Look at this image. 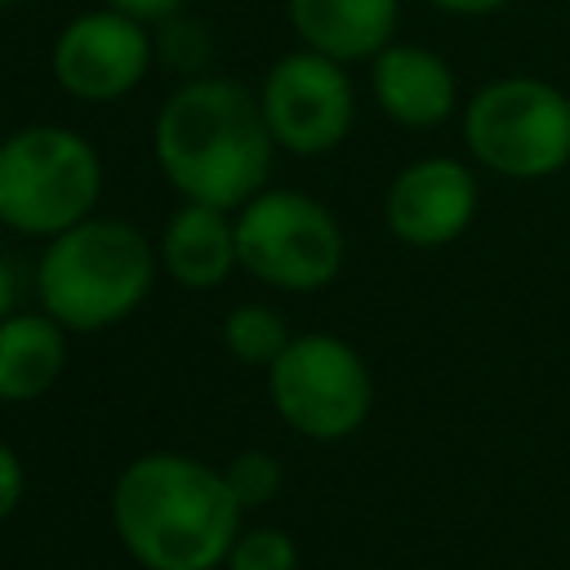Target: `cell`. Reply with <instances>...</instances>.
I'll return each mask as SVG.
<instances>
[{
    "label": "cell",
    "instance_id": "obj_1",
    "mask_svg": "<svg viewBox=\"0 0 570 570\" xmlns=\"http://www.w3.org/2000/svg\"><path fill=\"white\" fill-rule=\"evenodd\" d=\"M272 129L263 102L236 80H191L156 116V160L196 205H245L272 169Z\"/></svg>",
    "mask_w": 570,
    "mask_h": 570
},
{
    "label": "cell",
    "instance_id": "obj_2",
    "mask_svg": "<svg viewBox=\"0 0 570 570\" xmlns=\"http://www.w3.org/2000/svg\"><path fill=\"white\" fill-rule=\"evenodd\" d=\"M240 499L196 459L147 454L116 481V525L151 570H209L236 539Z\"/></svg>",
    "mask_w": 570,
    "mask_h": 570
},
{
    "label": "cell",
    "instance_id": "obj_3",
    "mask_svg": "<svg viewBox=\"0 0 570 570\" xmlns=\"http://www.w3.org/2000/svg\"><path fill=\"white\" fill-rule=\"evenodd\" d=\"M151 245L116 218H85L53 236L36 285L45 312L67 330H102L129 316L151 289Z\"/></svg>",
    "mask_w": 570,
    "mask_h": 570
},
{
    "label": "cell",
    "instance_id": "obj_4",
    "mask_svg": "<svg viewBox=\"0 0 570 570\" xmlns=\"http://www.w3.org/2000/svg\"><path fill=\"white\" fill-rule=\"evenodd\" d=\"M102 187L98 151L58 125H36L0 147V223L27 236H62L85 223Z\"/></svg>",
    "mask_w": 570,
    "mask_h": 570
},
{
    "label": "cell",
    "instance_id": "obj_5",
    "mask_svg": "<svg viewBox=\"0 0 570 570\" xmlns=\"http://www.w3.org/2000/svg\"><path fill=\"white\" fill-rule=\"evenodd\" d=\"M463 138L503 178H548L570 160V98L534 76L494 80L468 102Z\"/></svg>",
    "mask_w": 570,
    "mask_h": 570
},
{
    "label": "cell",
    "instance_id": "obj_6",
    "mask_svg": "<svg viewBox=\"0 0 570 570\" xmlns=\"http://www.w3.org/2000/svg\"><path fill=\"white\" fill-rule=\"evenodd\" d=\"M236 263L281 289H321L343 263V232L330 209L303 191H267L245 200L236 218Z\"/></svg>",
    "mask_w": 570,
    "mask_h": 570
},
{
    "label": "cell",
    "instance_id": "obj_7",
    "mask_svg": "<svg viewBox=\"0 0 570 570\" xmlns=\"http://www.w3.org/2000/svg\"><path fill=\"white\" fill-rule=\"evenodd\" d=\"M272 401L303 436L334 441L361 428L370 410V374L343 338L303 334L272 361Z\"/></svg>",
    "mask_w": 570,
    "mask_h": 570
},
{
    "label": "cell",
    "instance_id": "obj_8",
    "mask_svg": "<svg viewBox=\"0 0 570 570\" xmlns=\"http://www.w3.org/2000/svg\"><path fill=\"white\" fill-rule=\"evenodd\" d=\"M263 116L276 142L298 156L338 147L352 129V80L325 53H289L267 71Z\"/></svg>",
    "mask_w": 570,
    "mask_h": 570
},
{
    "label": "cell",
    "instance_id": "obj_9",
    "mask_svg": "<svg viewBox=\"0 0 570 570\" xmlns=\"http://www.w3.org/2000/svg\"><path fill=\"white\" fill-rule=\"evenodd\" d=\"M147 36L138 27V18L120 13V9H98L76 18L58 45H53V76L67 94L89 98V102H107L129 94L142 71H147Z\"/></svg>",
    "mask_w": 570,
    "mask_h": 570
},
{
    "label": "cell",
    "instance_id": "obj_10",
    "mask_svg": "<svg viewBox=\"0 0 570 570\" xmlns=\"http://www.w3.org/2000/svg\"><path fill=\"white\" fill-rule=\"evenodd\" d=\"M476 214V178L445 156L419 160L396 174L387 191V227L405 245H445Z\"/></svg>",
    "mask_w": 570,
    "mask_h": 570
},
{
    "label": "cell",
    "instance_id": "obj_11",
    "mask_svg": "<svg viewBox=\"0 0 570 570\" xmlns=\"http://www.w3.org/2000/svg\"><path fill=\"white\" fill-rule=\"evenodd\" d=\"M374 94L392 120H401L410 129H428L450 116L454 76L436 53H428L419 45H392L374 58Z\"/></svg>",
    "mask_w": 570,
    "mask_h": 570
},
{
    "label": "cell",
    "instance_id": "obj_12",
    "mask_svg": "<svg viewBox=\"0 0 570 570\" xmlns=\"http://www.w3.org/2000/svg\"><path fill=\"white\" fill-rule=\"evenodd\" d=\"M289 22L316 53L352 62L387 49L396 0H289Z\"/></svg>",
    "mask_w": 570,
    "mask_h": 570
},
{
    "label": "cell",
    "instance_id": "obj_13",
    "mask_svg": "<svg viewBox=\"0 0 570 570\" xmlns=\"http://www.w3.org/2000/svg\"><path fill=\"white\" fill-rule=\"evenodd\" d=\"M165 267L191 285V289H209L218 285L232 263H236V227H227L223 209L214 205H187L174 214V223L165 227Z\"/></svg>",
    "mask_w": 570,
    "mask_h": 570
},
{
    "label": "cell",
    "instance_id": "obj_14",
    "mask_svg": "<svg viewBox=\"0 0 570 570\" xmlns=\"http://www.w3.org/2000/svg\"><path fill=\"white\" fill-rule=\"evenodd\" d=\"M62 330L53 316H9L0 321V396L31 401L62 370Z\"/></svg>",
    "mask_w": 570,
    "mask_h": 570
},
{
    "label": "cell",
    "instance_id": "obj_15",
    "mask_svg": "<svg viewBox=\"0 0 570 570\" xmlns=\"http://www.w3.org/2000/svg\"><path fill=\"white\" fill-rule=\"evenodd\" d=\"M223 338H227V347H232L240 361H249V365H272V361L289 347V334H285L281 312L258 307V303L236 307V312L227 316V325H223Z\"/></svg>",
    "mask_w": 570,
    "mask_h": 570
},
{
    "label": "cell",
    "instance_id": "obj_16",
    "mask_svg": "<svg viewBox=\"0 0 570 570\" xmlns=\"http://www.w3.org/2000/svg\"><path fill=\"white\" fill-rule=\"evenodd\" d=\"M232 570H294V543L276 530H254L232 543Z\"/></svg>",
    "mask_w": 570,
    "mask_h": 570
},
{
    "label": "cell",
    "instance_id": "obj_17",
    "mask_svg": "<svg viewBox=\"0 0 570 570\" xmlns=\"http://www.w3.org/2000/svg\"><path fill=\"white\" fill-rule=\"evenodd\" d=\"M227 485L240 503H267L281 485V468L267 459V454H240L227 472Z\"/></svg>",
    "mask_w": 570,
    "mask_h": 570
},
{
    "label": "cell",
    "instance_id": "obj_18",
    "mask_svg": "<svg viewBox=\"0 0 570 570\" xmlns=\"http://www.w3.org/2000/svg\"><path fill=\"white\" fill-rule=\"evenodd\" d=\"M18 494H22V468H18L13 450H9V445H0V517L18 503Z\"/></svg>",
    "mask_w": 570,
    "mask_h": 570
},
{
    "label": "cell",
    "instance_id": "obj_19",
    "mask_svg": "<svg viewBox=\"0 0 570 570\" xmlns=\"http://www.w3.org/2000/svg\"><path fill=\"white\" fill-rule=\"evenodd\" d=\"M120 13H129V18H165V13H174L183 0H111Z\"/></svg>",
    "mask_w": 570,
    "mask_h": 570
},
{
    "label": "cell",
    "instance_id": "obj_20",
    "mask_svg": "<svg viewBox=\"0 0 570 570\" xmlns=\"http://www.w3.org/2000/svg\"><path fill=\"white\" fill-rule=\"evenodd\" d=\"M432 4L445 9V13H494V9H503L512 0H432Z\"/></svg>",
    "mask_w": 570,
    "mask_h": 570
},
{
    "label": "cell",
    "instance_id": "obj_21",
    "mask_svg": "<svg viewBox=\"0 0 570 570\" xmlns=\"http://www.w3.org/2000/svg\"><path fill=\"white\" fill-rule=\"evenodd\" d=\"M13 272L0 263V321H9V312H13Z\"/></svg>",
    "mask_w": 570,
    "mask_h": 570
},
{
    "label": "cell",
    "instance_id": "obj_22",
    "mask_svg": "<svg viewBox=\"0 0 570 570\" xmlns=\"http://www.w3.org/2000/svg\"><path fill=\"white\" fill-rule=\"evenodd\" d=\"M0 4H18V0H0Z\"/></svg>",
    "mask_w": 570,
    "mask_h": 570
}]
</instances>
